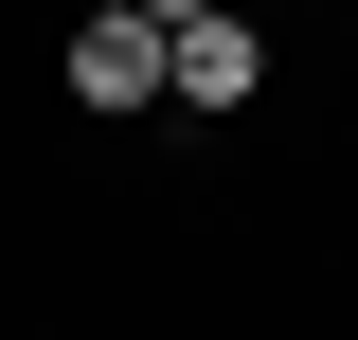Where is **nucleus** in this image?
<instances>
[{
  "mask_svg": "<svg viewBox=\"0 0 358 340\" xmlns=\"http://www.w3.org/2000/svg\"><path fill=\"white\" fill-rule=\"evenodd\" d=\"M143 18H162V36H179V18H215V0H143Z\"/></svg>",
  "mask_w": 358,
  "mask_h": 340,
  "instance_id": "nucleus-3",
  "label": "nucleus"
},
{
  "mask_svg": "<svg viewBox=\"0 0 358 340\" xmlns=\"http://www.w3.org/2000/svg\"><path fill=\"white\" fill-rule=\"evenodd\" d=\"M251 90H268L251 0H215V18H179V36H162V108H251Z\"/></svg>",
  "mask_w": 358,
  "mask_h": 340,
  "instance_id": "nucleus-1",
  "label": "nucleus"
},
{
  "mask_svg": "<svg viewBox=\"0 0 358 340\" xmlns=\"http://www.w3.org/2000/svg\"><path fill=\"white\" fill-rule=\"evenodd\" d=\"M72 108H162V18L143 0H90L72 18Z\"/></svg>",
  "mask_w": 358,
  "mask_h": 340,
  "instance_id": "nucleus-2",
  "label": "nucleus"
}]
</instances>
